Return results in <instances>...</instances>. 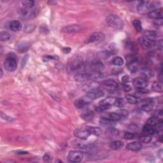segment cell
<instances>
[{
  "label": "cell",
  "mask_w": 163,
  "mask_h": 163,
  "mask_svg": "<svg viewBox=\"0 0 163 163\" xmlns=\"http://www.w3.org/2000/svg\"><path fill=\"white\" fill-rule=\"evenodd\" d=\"M84 67V60L81 56H75L73 57L68 63L67 70L70 73L79 71Z\"/></svg>",
  "instance_id": "cell-1"
},
{
  "label": "cell",
  "mask_w": 163,
  "mask_h": 163,
  "mask_svg": "<svg viewBox=\"0 0 163 163\" xmlns=\"http://www.w3.org/2000/svg\"><path fill=\"white\" fill-rule=\"evenodd\" d=\"M159 3L158 2L140 1L137 6V10L140 14H146L150 13L152 10L159 8Z\"/></svg>",
  "instance_id": "cell-2"
},
{
  "label": "cell",
  "mask_w": 163,
  "mask_h": 163,
  "mask_svg": "<svg viewBox=\"0 0 163 163\" xmlns=\"http://www.w3.org/2000/svg\"><path fill=\"white\" fill-rule=\"evenodd\" d=\"M17 65L18 59L17 56L13 53L8 54L6 56L4 63V66L6 70H7L9 72H13L17 68Z\"/></svg>",
  "instance_id": "cell-3"
},
{
  "label": "cell",
  "mask_w": 163,
  "mask_h": 163,
  "mask_svg": "<svg viewBox=\"0 0 163 163\" xmlns=\"http://www.w3.org/2000/svg\"><path fill=\"white\" fill-rule=\"evenodd\" d=\"M107 22L111 28L115 29H121L124 27V22L116 15H109L107 18Z\"/></svg>",
  "instance_id": "cell-4"
},
{
  "label": "cell",
  "mask_w": 163,
  "mask_h": 163,
  "mask_svg": "<svg viewBox=\"0 0 163 163\" xmlns=\"http://www.w3.org/2000/svg\"><path fill=\"white\" fill-rule=\"evenodd\" d=\"M87 71L91 72H101L104 69V64L98 61H92L87 66H84Z\"/></svg>",
  "instance_id": "cell-5"
},
{
  "label": "cell",
  "mask_w": 163,
  "mask_h": 163,
  "mask_svg": "<svg viewBox=\"0 0 163 163\" xmlns=\"http://www.w3.org/2000/svg\"><path fill=\"white\" fill-rule=\"evenodd\" d=\"M84 153L80 151H70L68 155V159L70 162H79L83 160Z\"/></svg>",
  "instance_id": "cell-6"
},
{
  "label": "cell",
  "mask_w": 163,
  "mask_h": 163,
  "mask_svg": "<svg viewBox=\"0 0 163 163\" xmlns=\"http://www.w3.org/2000/svg\"><path fill=\"white\" fill-rule=\"evenodd\" d=\"M101 85L105 90L110 92L115 91L118 87V84H117L116 82L112 79H108L103 81Z\"/></svg>",
  "instance_id": "cell-7"
},
{
  "label": "cell",
  "mask_w": 163,
  "mask_h": 163,
  "mask_svg": "<svg viewBox=\"0 0 163 163\" xmlns=\"http://www.w3.org/2000/svg\"><path fill=\"white\" fill-rule=\"evenodd\" d=\"M73 133L75 137L83 140H87L91 135L89 131H88L87 129H77V130L74 131Z\"/></svg>",
  "instance_id": "cell-8"
},
{
  "label": "cell",
  "mask_w": 163,
  "mask_h": 163,
  "mask_svg": "<svg viewBox=\"0 0 163 163\" xmlns=\"http://www.w3.org/2000/svg\"><path fill=\"white\" fill-rule=\"evenodd\" d=\"M104 92L100 89L92 91L87 93L86 96L89 100H95L103 97L104 96Z\"/></svg>",
  "instance_id": "cell-9"
},
{
  "label": "cell",
  "mask_w": 163,
  "mask_h": 163,
  "mask_svg": "<svg viewBox=\"0 0 163 163\" xmlns=\"http://www.w3.org/2000/svg\"><path fill=\"white\" fill-rule=\"evenodd\" d=\"M81 29L82 28L80 25L71 24L63 27V28L61 29V31L66 33H73L79 32L80 31H81Z\"/></svg>",
  "instance_id": "cell-10"
},
{
  "label": "cell",
  "mask_w": 163,
  "mask_h": 163,
  "mask_svg": "<svg viewBox=\"0 0 163 163\" xmlns=\"http://www.w3.org/2000/svg\"><path fill=\"white\" fill-rule=\"evenodd\" d=\"M140 64L139 61L134 59L130 61H128V63L127 64V67L128 70H130L131 73H136L137 71H138V70L140 68Z\"/></svg>",
  "instance_id": "cell-11"
},
{
  "label": "cell",
  "mask_w": 163,
  "mask_h": 163,
  "mask_svg": "<svg viewBox=\"0 0 163 163\" xmlns=\"http://www.w3.org/2000/svg\"><path fill=\"white\" fill-rule=\"evenodd\" d=\"M104 40V35L103 33L100 32H95L93 33L89 36V42H103Z\"/></svg>",
  "instance_id": "cell-12"
},
{
  "label": "cell",
  "mask_w": 163,
  "mask_h": 163,
  "mask_svg": "<svg viewBox=\"0 0 163 163\" xmlns=\"http://www.w3.org/2000/svg\"><path fill=\"white\" fill-rule=\"evenodd\" d=\"M134 86L137 88V89H140V88H145L147 86V80L144 79L142 77H138L137 79H134L133 82Z\"/></svg>",
  "instance_id": "cell-13"
},
{
  "label": "cell",
  "mask_w": 163,
  "mask_h": 163,
  "mask_svg": "<svg viewBox=\"0 0 163 163\" xmlns=\"http://www.w3.org/2000/svg\"><path fill=\"white\" fill-rule=\"evenodd\" d=\"M148 16L149 18L153 19H162L163 17V12H162V8H157L152 10V12L148 13Z\"/></svg>",
  "instance_id": "cell-14"
},
{
  "label": "cell",
  "mask_w": 163,
  "mask_h": 163,
  "mask_svg": "<svg viewBox=\"0 0 163 163\" xmlns=\"http://www.w3.org/2000/svg\"><path fill=\"white\" fill-rule=\"evenodd\" d=\"M100 89V84L97 82H91L90 83L85 84L83 87V90L86 92L89 93L90 91Z\"/></svg>",
  "instance_id": "cell-15"
},
{
  "label": "cell",
  "mask_w": 163,
  "mask_h": 163,
  "mask_svg": "<svg viewBox=\"0 0 163 163\" xmlns=\"http://www.w3.org/2000/svg\"><path fill=\"white\" fill-rule=\"evenodd\" d=\"M138 42L143 48L147 50L150 49L153 46V43H154V42H151V41L148 40L145 37H140V38H138Z\"/></svg>",
  "instance_id": "cell-16"
},
{
  "label": "cell",
  "mask_w": 163,
  "mask_h": 163,
  "mask_svg": "<svg viewBox=\"0 0 163 163\" xmlns=\"http://www.w3.org/2000/svg\"><path fill=\"white\" fill-rule=\"evenodd\" d=\"M9 28L13 32H18L22 29V24L19 20H12L9 24Z\"/></svg>",
  "instance_id": "cell-17"
},
{
  "label": "cell",
  "mask_w": 163,
  "mask_h": 163,
  "mask_svg": "<svg viewBox=\"0 0 163 163\" xmlns=\"http://www.w3.org/2000/svg\"><path fill=\"white\" fill-rule=\"evenodd\" d=\"M75 80L79 82H83L90 80L89 73H77L75 76Z\"/></svg>",
  "instance_id": "cell-18"
},
{
  "label": "cell",
  "mask_w": 163,
  "mask_h": 163,
  "mask_svg": "<svg viewBox=\"0 0 163 163\" xmlns=\"http://www.w3.org/2000/svg\"><path fill=\"white\" fill-rule=\"evenodd\" d=\"M89 101L91 100L88 99L87 96L86 98H82L75 101V105L77 108H82L89 103Z\"/></svg>",
  "instance_id": "cell-19"
},
{
  "label": "cell",
  "mask_w": 163,
  "mask_h": 163,
  "mask_svg": "<svg viewBox=\"0 0 163 163\" xmlns=\"http://www.w3.org/2000/svg\"><path fill=\"white\" fill-rule=\"evenodd\" d=\"M140 75L142 78H143L144 79L147 80L150 79L153 76H154V73L153 71L148 68H143L140 71Z\"/></svg>",
  "instance_id": "cell-20"
},
{
  "label": "cell",
  "mask_w": 163,
  "mask_h": 163,
  "mask_svg": "<svg viewBox=\"0 0 163 163\" xmlns=\"http://www.w3.org/2000/svg\"><path fill=\"white\" fill-rule=\"evenodd\" d=\"M153 106H154V102L152 100H146L142 103L141 108L142 110L146 112H149L152 110Z\"/></svg>",
  "instance_id": "cell-21"
},
{
  "label": "cell",
  "mask_w": 163,
  "mask_h": 163,
  "mask_svg": "<svg viewBox=\"0 0 163 163\" xmlns=\"http://www.w3.org/2000/svg\"><path fill=\"white\" fill-rule=\"evenodd\" d=\"M126 147L128 150L131 151H138L141 148L142 145L138 141H133L128 143L126 146Z\"/></svg>",
  "instance_id": "cell-22"
},
{
  "label": "cell",
  "mask_w": 163,
  "mask_h": 163,
  "mask_svg": "<svg viewBox=\"0 0 163 163\" xmlns=\"http://www.w3.org/2000/svg\"><path fill=\"white\" fill-rule=\"evenodd\" d=\"M144 35L145 38H147L148 40L152 42H155L156 38H157V35L154 31L152 30H146L144 31Z\"/></svg>",
  "instance_id": "cell-23"
},
{
  "label": "cell",
  "mask_w": 163,
  "mask_h": 163,
  "mask_svg": "<svg viewBox=\"0 0 163 163\" xmlns=\"http://www.w3.org/2000/svg\"><path fill=\"white\" fill-rule=\"evenodd\" d=\"M29 47V44L25 42H19L17 45V48L20 52H25L28 50Z\"/></svg>",
  "instance_id": "cell-24"
},
{
  "label": "cell",
  "mask_w": 163,
  "mask_h": 163,
  "mask_svg": "<svg viewBox=\"0 0 163 163\" xmlns=\"http://www.w3.org/2000/svg\"><path fill=\"white\" fill-rule=\"evenodd\" d=\"M86 129L89 131L91 134H94L95 136H100L102 134V132H103L101 129L98 127L87 126Z\"/></svg>",
  "instance_id": "cell-25"
},
{
  "label": "cell",
  "mask_w": 163,
  "mask_h": 163,
  "mask_svg": "<svg viewBox=\"0 0 163 163\" xmlns=\"http://www.w3.org/2000/svg\"><path fill=\"white\" fill-rule=\"evenodd\" d=\"M143 132L145 134L152 135L155 134V129L154 127V126H152V125L148 124H146L144 125L143 127Z\"/></svg>",
  "instance_id": "cell-26"
},
{
  "label": "cell",
  "mask_w": 163,
  "mask_h": 163,
  "mask_svg": "<svg viewBox=\"0 0 163 163\" xmlns=\"http://www.w3.org/2000/svg\"><path fill=\"white\" fill-rule=\"evenodd\" d=\"M115 100V98L110 97L105 98L104 100H102L100 101V105H107V106H111V105L114 104V102Z\"/></svg>",
  "instance_id": "cell-27"
},
{
  "label": "cell",
  "mask_w": 163,
  "mask_h": 163,
  "mask_svg": "<svg viewBox=\"0 0 163 163\" xmlns=\"http://www.w3.org/2000/svg\"><path fill=\"white\" fill-rule=\"evenodd\" d=\"M110 147L114 150H117L122 148L124 146V143L121 141H114L111 142L110 145Z\"/></svg>",
  "instance_id": "cell-28"
},
{
  "label": "cell",
  "mask_w": 163,
  "mask_h": 163,
  "mask_svg": "<svg viewBox=\"0 0 163 163\" xmlns=\"http://www.w3.org/2000/svg\"><path fill=\"white\" fill-rule=\"evenodd\" d=\"M94 116V114L93 111H87L86 113H84L81 115V118L86 121H89L93 119Z\"/></svg>",
  "instance_id": "cell-29"
},
{
  "label": "cell",
  "mask_w": 163,
  "mask_h": 163,
  "mask_svg": "<svg viewBox=\"0 0 163 163\" xmlns=\"http://www.w3.org/2000/svg\"><path fill=\"white\" fill-rule=\"evenodd\" d=\"M12 38V36L6 31H1L0 33V40L1 42H6Z\"/></svg>",
  "instance_id": "cell-30"
},
{
  "label": "cell",
  "mask_w": 163,
  "mask_h": 163,
  "mask_svg": "<svg viewBox=\"0 0 163 163\" xmlns=\"http://www.w3.org/2000/svg\"><path fill=\"white\" fill-rule=\"evenodd\" d=\"M106 118H108V119H110V120L114 121V122L118 121H119L120 119H121V118H122V117L121 116H119V115H118V114L115 113V112H114V113L108 114L107 115Z\"/></svg>",
  "instance_id": "cell-31"
},
{
  "label": "cell",
  "mask_w": 163,
  "mask_h": 163,
  "mask_svg": "<svg viewBox=\"0 0 163 163\" xmlns=\"http://www.w3.org/2000/svg\"><path fill=\"white\" fill-rule=\"evenodd\" d=\"M152 89L157 93H162V85L159 82H154L152 85Z\"/></svg>",
  "instance_id": "cell-32"
},
{
  "label": "cell",
  "mask_w": 163,
  "mask_h": 163,
  "mask_svg": "<svg viewBox=\"0 0 163 163\" xmlns=\"http://www.w3.org/2000/svg\"><path fill=\"white\" fill-rule=\"evenodd\" d=\"M21 3L24 8H33L35 5V1L32 0H24L21 1Z\"/></svg>",
  "instance_id": "cell-33"
},
{
  "label": "cell",
  "mask_w": 163,
  "mask_h": 163,
  "mask_svg": "<svg viewBox=\"0 0 163 163\" xmlns=\"http://www.w3.org/2000/svg\"><path fill=\"white\" fill-rule=\"evenodd\" d=\"M161 120L159 119L157 117H152L149 119H148L147 122V124H148L152 126H155V125H157Z\"/></svg>",
  "instance_id": "cell-34"
},
{
  "label": "cell",
  "mask_w": 163,
  "mask_h": 163,
  "mask_svg": "<svg viewBox=\"0 0 163 163\" xmlns=\"http://www.w3.org/2000/svg\"><path fill=\"white\" fill-rule=\"evenodd\" d=\"M125 99H126L128 103L130 104H137L138 102L137 98L132 96V95H131V94L126 95V96H125Z\"/></svg>",
  "instance_id": "cell-35"
},
{
  "label": "cell",
  "mask_w": 163,
  "mask_h": 163,
  "mask_svg": "<svg viewBox=\"0 0 163 163\" xmlns=\"http://www.w3.org/2000/svg\"><path fill=\"white\" fill-rule=\"evenodd\" d=\"M111 63L115 66H122L124 64V60L121 57H115L112 60Z\"/></svg>",
  "instance_id": "cell-36"
},
{
  "label": "cell",
  "mask_w": 163,
  "mask_h": 163,
  "mask_svg": "<svg viewBox=\"0 0 163 163\" xmlns=\"http://www.w3.org/2000/svg\"><path fill=\"white\" fill-rule=\"evenodd\" d=\"M125 105L124 100L122 98H115L114 106H115L118 108L123 107Z\"/></svg>",
  "instance_id": "cell-37"
},
{
  "label": "cell",
  "mask_w": 163,
  "mask_h": 163,
  "mask_svg": "<svg viewBox=\"0 0 163 163\" xmlns=\"http://www.w3.org/2000/svg\"><path fill=\"white\" fill-rule=\"evenodd\" d=\"M132 24H133L135 29L138 32H140L142 30V27H141V23L139 20H134L132 21Z\"/></svg>",
  "instance_id": "cell-38"
},
{
  "label": "cell",
  "mask_w": 163,
  "mask_h": 163,
  "mask_svg": "<svg viewBox=\"0 0 163 163\" xmlns=\"http://www.w3.org/2000/svg\"><path fill=\"white\" fill-rule=\"evenodd\" d=\"M140 140L141 142L144 143H150L152 141V137H150V135L146 134L141 137L140 138Z\"/></svg>",
  "instance_id": "cell-39"
},
{
  "label": "cell",
  "mask_w": 163,
  "mask_h": 163,
  "mask_svg": "<svg viewBox=\"0 0 163 163\" xmlns=\"http://www.w3.org/2000/svg\"><path fill=\"white\" fill-rule=\"evenodd\" d=\"M115 113L117 114H118L119 116H121L122 118V117H127V115H129V111L126 110H124V109H121V110H118L115 111Z\"/></svg>",
  "instance_id": "cell-40"
},
{
  "label": "cell",
  "mask_w": 163,
  "mask_h": 163,
  "mask_svg": "<svg viewBox=\"0 0 163 163\" xmlns=\"http://www.w3.org/2000/svg\"><path fill=\"white\" fill-rule=\"evenodd\" d=\"M58 59L57 56H45L42 57L43 62H49L51 60H56Z\"/></svg>",
  "instance_id": "cell-41"
},
{
  "label": "cell",
  "mask_w": 163,
  "mask_h": 163,
  "mask_svg": "<svg viewBox=\"0 0 163 163\" xmlns=\"http://www.w3.org/2000/svg\"><path fill=\"white\" fill-rule=\"evenodd\" d=\"M100 122L101 124H104V125H111V124H113V122H114V121L108 119V118H107L106 117L101 118L100 121Z\"/></svg>",
  "instance_id": "cell-42"
},
{
  "label": "cell",
  "mask_w": 163,
  "mask_h": 163,
  "mask_svg": "<svg viewBox=\"0 0 163 163\" xmlns=\"http://www.w3.org/2000/svg\"><path fill=\"white\" fill-rule=\"evenodd\" d=\"M110 108V106H107V105H100L99 107L96 108V111L98 112H103L105 110H108Z\"/></svg>",
  "instance_id": "cell-43"
},
{
  "label": "cell",
  "mask_w": 163,
  "mask_h": 163,
  "mask_svg": "<svg viewBox=\"0 0 163 163\" xmlns=\"http://www.w3.org/2000/svg\"><path fill=\"white\" fill-rule=\"evenodd\" d=\"M124 138L127 139V140H132V139H134L135 138V134L134 133H132V132H125L124 136Z\"/></svg>",
  "instance_id": "cell-44"
},
{
  "label": "cell",
  "mask_w": 163,
  "mask_h": 163,
  "mask_svg": "<svg viewBox=\"0 0 163 163\" xmlns=\"http://www.w3.org/2000/svg\"><path fill=\"white\" fill-rule=\"evenodd\" d=\"M122 82H123V84H127L130 83L131 82V79L130 76L128 75H125L122 79Z\"/></svg>",
  "instance_id": "cell-45"
},
{
  "label": "cell",
  "mask_w": 163,
  "mask_h": 163,
  "mask_svg": "<svg viewBox=\"0 0 163 163\" xmlns=\"http://www.w3.org/2000/svg\"><path fill=\"white\" fill-rule=\"evenodd\" d=\"M122 87H123L124 90L126 92H129L131 90V87L130 86V85H128L127 84H123V85H122Z\"/></svg>",
  "instance_id": "cell-46"
},
{
  "label": "cell",
  "mask_w": 163,
  "mask_h": 163,
  "mask_svg": "<svg viewBox=\"0 0 163 163\" xmlns=\"http://www.w3.org/2000/svg\"><path fill=\"white\" fill-rule=\"evenodd\" d=\"M138 92L141 94H147L149 91L145 88H140V89H138Z\"/></svg>",
  "instance_id": "cell-47"
},
{
  "label": "cell",
  "mask_w": 163,
  "mask_h": 163,
  "mask_svg": "<svg viewBox=\"0 0 163 163\" xmlns=\"http://www.w3.org/2000/svg\"><path fill=\"white\" fill-rule=\"evenodd\" d=\"M154 23L155 24V25H157V26H162V19H155Z\"/></svg>",
  "instance_id": "cell-48"
},
{
  "label": "cell",
  "mask_w": 163,
  "mask_h": 163,
  "mask_svg": "<svg viewBox=\"0 0 163 163\" xmlns=\"http://www.w3.org/2000/svg\"><path fill=\"white\" fill-rule=\"evenodd\" d=\"M46 29H47V26H42L40 28V31L41 32H45V34H47V33L46 32V31H47V32H49V31H46Z\"/></svg>",
  "instance_id": "cell-49"
},
{
  "label": "cell",
  "mask_w": 163,
  "mask_h": 163,
  "mask_svg": "<svg viewBox=\"0 0 163 163\" xmlns=\"http://www.w3.org/2000/svg\"><path fill=\"white\" fill-rule=\"evenodd\" d=\"M50 156L49 155H48L47 154H46V155H44V157H43V161H45V162H48V161H49V160H50Z\"/></svg>",
  "instance_id": "cell-50"
},
{
  "label": "cell",
  "mask_w": 163,
  "mask_h": 163,
  "mask_svg": "<svg viewBox=\"0 0 163 163\" xmlns=\"http://www.w3.org/2000/svg\"><path fill=\"white\" fill-rule=\"evenodd\" d=\"M71 51V49H70V48H64L63 49V52H64V53H65V54H68Z\"/></svg>",
  "instance_id": "cell-51"
},
{
  "label": "cell",
  "mask_w": 163,
  "mask_h": 163,
  "mask_svg": "<svg viewBox=\"0 0 163 163\" xmlns=\"http://www.w3.org/2000/svg\"><path fill=\"white\" fill-rule=\"evenodd\" d=\"M3 70H2V69H1V78L3 77Z\"/></svg>",
  "instance_id": "cell-52"
}]
</instances>
